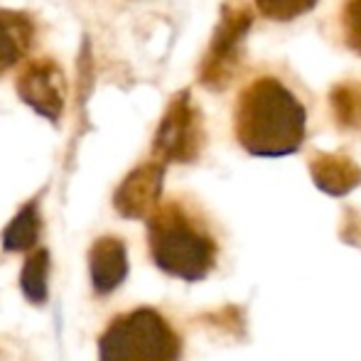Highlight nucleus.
<instances>
[{
  "label": "nucleus",
  "instance_id": "7ed1b4c3",
  "mask_svg": "<svg viewBox=\"0 0 361 361\" xmlns=\"http://www.w3.org/2000/svg\"><path fill=\"white\" fill-rule=\"evenodd\" d=\"M180 337L150 307L118 314L99 339V361H177Z\"/></svg>",
  "mask_w": 361,
  "mask_h": 361
},
{
  "label": "nucleus",
  "instance_id": "f8f14e48",
  "mask_svg": "<svg viewBox=\"0 0 361 361\" xmlns=\"http://www.w3.org/2000/svg\"><path fill=\"white\" fill-rule=\"evenodd\" d=\"M329 109L344 130H361V81H342L329 91Z\"/></svg>",
  "mask_w": 361,
  "mask_h": 361
},
{
  "label": "nucleus",
  "instance_id": "2eb2a0df",
  "mask_svg": "<svg viewBox=\"0 0 361 361\" xmlns=\"http://www.w3.org/2000/svg\"><path fill=\"white\" fill-rule=\"evenodd\" d=\"M344 39L357 54H361V0H349L342 13Z\"/></svg>",
  "mask_w": 361,
  "mask_h": 361
},
{
  "label": "nucleus",
  "instance_id": "20e7f679",
  "mask_svg": "<svg viewBox=\"0 0 361 361\" xmlns=\"http://www.w3.org/2000/svg\"><path fill=\"white\" fill-rule=\"evenodd\" d=\"M253 25V13L243 0H228L221 5L219 25L212 35L209 49L200 67L202 86L221 91L231 84L233 74L241 62V44Z\"/></svg>",
  "mask_w": 361,
  "mask_h": 361
},
{
  "label": "nucleus",
  "instance_id": "9d476101",
  "mask_svg": "<svg viewBox=\"0 0 361 361\" xmlns=\"http://www.w3.org/2000/svg\"><path fill=\"white\" fill-rule=\"evenodd\" d=\"M35 39V20L18 10H0V74L27 57Z\"/></svg>",
  "mask_w": 361,
  "mask_h": 361
},
{
  "label": "nucleus",
  "instance_id": "423d86ee",
  "mask_svg": "<svg viewBox=\"0 0 361 361\" xmlns=\"http://www.w3.org/2000/svg\"><path fill=\"white\" fill-rule=\"evenodd\" d=\"M18 96L35 114L57 123L67 101V79L54 59H35L18 76Z\"/></svg>",
  "mask_w": 361,
  "mask_h": 361
},
{
  "label": "nucleus",
  "instance_id": "4468645a",
  "mask_svg": "<svg viewBox=\"0 0 361 361\" xmlns=\"http://www.w3.org/2000/svg\"><path fill=\"white\" fill-rule=\"evenodd\" d=\"M317 0H256L258 10H261L266 18L278 20V23H288L300 15L310 13L314 8Z\"/></svg>",
  "mask_w": 361,
  "mask_h": 361
},
{
  "label": "nucleus",
  "instance_id": "9b49d317",
  "mask_svg": "<svg viewBox=\"0 0 361 361\" xmlns=\"http://www.w3.org/2000/svg\"><path fill=\"white\" fill-rule=\"evenodd\" d=\"M37 238H39L37 202H27V204L13 216L8 228L3 231V248L13 253H23V251H30V248L37 243Z\"/></svg>",
  "mask_w": 361,
  "mask_h": 361
},
{
  "label": "nucleus",
  "instance_id": "ddd939ff",
  "mask_svg": "<svg viewBox=\"0 0 361 361\" xmlns=\"http://www.w3.org/2000/svg\"><path fill=\"white\" fill-rule=\"evenodd\" d=\"M47 278H49V253L35 251L25 261V268L20 273V290L35 305L47 302Z\"/></svg>",
  "mask_w": 361,
  "mask_h": 361
},
{
  "label": "nucleus",
  "instance_id": "f257e3e1",
  "mask_svg": "<svg viewBox=\"0 0 361 361\" xmlns=\"http://www.w3.org/2000/svg\"><path fill=\"white\" fill-rule=\"evenodd\" d=\"M307 114L295 94L273 76L256 79L236 104V138L258 157H283L300 150Z\"/></svg>",
  "mask_w": 361,
  "mask_h": 361
},
{
  "label": "nucleus",
  "instance_id": "0eeeda50",
  "mask_svg": "<svg viewBox=\"0 0 361 361\" xmlns=\"http://www.w3.org/2000/svg\"><path fill=\"white\" fill-rule=\"evenodd\" d=\"M165 165L157 160L138 165L126 175L114 195V207L126 219H147L160 204Z\"/></svg>",
  "mask_w": 361,
  "mask_h": 361
},
{
  "label": "nucleus",
  "instance_id": "6e6552de",
  "mask_svg": "<svg viewBox=\"0 0 361 361\" xmlns=\"http://www.w3.org/2000/svg\"><path fill=\"white\" fill-rule=\"evenodd\" d=\"M91 283L99 295L114 293L128 276V253L126 243L116 236H104L89 251Z\"/></svg>",
  "mask_w": 361,
  "mask_h": 361
},
{
  "label": "nucleus",
  "instance_id": "1a4fd4ad",
  "mask_svg": "<svg viewBox=\"0 0 361 361\" xmlns=\"http://www.w3.org/2000/svg\"><path fill=\"white\" fill-rule=\"evenodd\" d=\"M314 185L332 197H344L361 185V167L342 152H319L310 162Z\"/></svg>",
  "mask_w": 361,
  "mask_h": 361
},
{
  "label": "nucleus",
  "instance_id": "f03ea898",
  "mask_svg": "<svg viewBox=\"0 0 361 361\" xmlns=\"http://www.w3.org/2000/svg\"><path fill=\"white\" fill-rule=\"evenodd\" d=\"M147 243L155 266L172 278L197 283L214 268V238L202 231L175 202L157 207L147 216Z\"/></svg>",
  "mask_w": 361,
  "mask_h": 361
},
{
  "label": "nucleus",
  "instance_id": "39448f33",
  "mask_svg": "<svg viewBox=\"0 0 361 361\" xmlns=\"http://www.w3.org/2000/svg\"><path fill=\"white\" fill-rule=\"evenodd\" d=\"M204 145V128H202V114L192 104L190 91H180L170 101L160 126H157L152 152L157 162H195Z\"/></svg>",
  "mask_w": 361,
  "mask_h": 361
}]
</instances>
